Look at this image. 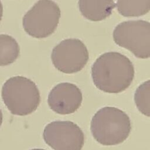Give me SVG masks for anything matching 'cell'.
Wrapping results in <instances>:
<instances>
[{
  "mask_svg": "<svg viewBox=\"0 0 150 150\" xmlns=\"http://www.w3.org/2000/svg\"><path fill=\"white\" fill-rule=\"evenodd\" d=\"M113 39L139 59L150 56V23L143 20L125 21L119 23L113 32Z\"/></svg>",
  "mask_w": 150,
  "mask_h": 150,
  "instance_id": "obj_5",
  "label": "cell"
},
{
  "mask_svg": "<svg viewBox=\"0 0 150 150\" xmlns=\"http://www.w3.org/2000/svg\"><path fill=\"white\" fill-rule=\"evenodd\" d=\"M82 100V93L77 86L70 83H61L51 90L47 103L54 112L65 115L75 112L81 106Z\"/></svg>",
  "mask_w": 150,
  "mask_h": 150,
  "instance_id": "obj_8",
  "label": "cell"
},
{
  "mask_svg": "<svg viewBox=\"0 0 150 150\" xmlns=\"http://www.w3.org/2000/svg\"><path fill=\"white\" fill-rule=\"evenodd\" d=\"M30 150H45L44 149H40V148H35V149H32Z\"/></svg>",
  "mask_w": 150,
  "mask_h": 150,
  "instance_id": "obj_15",
  "label": "cell"
},
{
  "mask_svg": "<svg viewBox=\"0 0 150 150\" xmlns=\"http://www.w3.org/2000/svg\"><path fill=\"white\" fill-rule=\"evenodd\" d=\"M61 12L52 0H39L25 14L23 28L30 36L45 38L53 34L59 23Z\"/></svg>",
  "mask_w": 150,
  "mask_h": 150,
  "instance_id": "obj_4",
  "label": "cell"
},
{
  "mask_svg": "<svg viewBox=\"0 0 150 150\" xmlns=\"http://www.w3.org/2000/svg\"><path fill=\"white\" fill-rule=\"evenodd\" d=\"M88 52L84 43L78 39H66L52 50L51 60L59 71L73 74L81 71L88 60Z\"/></svg>",
  "mask_w": 150,
  "mask_h": 150,
  "instance_id": "obj_6",
  "label": "cell"
},
{
  "mask_svg": "<svg viewBox=\"0 0 150 150\" xmlns=\"http://www.w3.org/2000/svg\"><path fill=\"white\" fill-rule=\"evenodd\" d=\"M20 47L11 36L0 34V66L13 63L19 57Z\"/></svg>",
  "mask_w": 150,
  "mask_h": 150,
  "instance_id": "obj_10",
  "label": "cell"
},
{
  "mask_svg": "<svg viewBox=\"0 0 150 150\" xmlns=\"http://www.w3.org/2000/svg\"><path fill=\"white\" fill-rule=\"evenodd\" d=\"M135 70L130 60L118 52H110L98 57L91 67L96 87L108 93H119L129 87Z\"/></svg>",
  "mask_w": 150,
  "mask_h": 150,
  "instance_id": "obj_1",
  "label": "cell"
},
{
  "mask_svg": "<svg viewBox=\"0 0 150 150\" xmlns=\"http://www.w3.org/2000/svg\"><path fill=\"white\" fill-rule=\"evenodd\" d=\"M2 120H3V115H2V112L0 109V127L2 125Z\"/></svg>",
  "mask_w": 150,
  "mask_h": 150,
  "instance_id": "obj_14",
  "label": "cell"
},
{
  "mask_svg": "<svg viewBox=\"0 0 150 150\" xmlns=\"http://www.w3.org/2000/svg\"><path fill=\"white\" fill-rule=\"evenodd\" d=\"M43 137L54 150H81L84 143L81 129L70 121H55L47 124Z\"/></svg>",
  "mask_w": 150,
  "mask_h": 150,
  "instance_id": "obj_7",
  "label": "cell"
},
{
  "mask_svg": "<svg viewBox=\"0 0 150 150\" xmlns=\"http://www.w3.org/2000/svg\"><path fill=\"white\" fill-rule=\"evenodd\" d=\"M1 97L9 111L20 116L34 112L40 102V93L36 84L21 76L12 77L5 82Z\"/></svg>",
  "mask_w": 150,
  "mask_h": 150,
  "instance_id": "obj_3",
  "label": "cell"
},
{
  "mask_svg": "<svg viewBox=\"0 0 150 150\" xmlns=\"http://www.w3.org/2000/svg\"><path fill=\"white\" fill-rule=\"evenodd\" d=\"M119 13L125 17H137L146 14L150 10V0H117Z\"/></svg>",
  "mask_w": 150,
  "mask_h": 150,
  "instance_id": "obj_11",
  "label": "cell"
},
{
  "mask_svg": "<svg viewBox=\"0 0 150 150\" xmlns=\"http://www.w3.org/2000/svg\"><path fill=\"white\" fill-rule=\"evenodd\" d=\"M149 97L150 80L141 84L136 90L134 94V101L138 110L144 115L149 117Z\"/></svg>",
  "mask_w": 150,
  "mask_h": 150,
  "instance_id": "obj_12",
  "label": "cell"
},
{
  "mask_svg": "<svg viewBox=\"0 0 150 150\" xmlns=\"http://www.w3.org/2000/svg\"><path fill=\"white\" fill-rule=\"evenodd\" d=\"M91 131L98 143L111 146L123 142L131 130L129 117L123 111L113 107L98 110L91 121Z\"/></svg>",
  "mask_w": 150,
  "mask_h": 150,
  "instance_id": "obj_2",
  "label": "cell"
},
{
  "mask_svg": "<svg viewBox=\"0 0 150 150\" xmlns=\"http://www.w3.org/2000/svg\"><path fill=\"white\" fill-rule=\"evenodd\" d=\"M81 15L91 21H101L110 16L115 4L114 0H79Z\"/></svg>",
  "mask_w": 150,
  "mask_h": 150,
  "instance_id": "obj_9",
  "label": "cell"
},
{
  "mask_svg": "<svg viewBox=\"0 0 150 150\" xmlns=\"http://www.w3.org/2000/svg\"><path fill=\"white\" fill-rule=\"evenodd\" d=\"M2 15H3V6H2V4L0 0V22L1 21Z\"/></svg>",
  "mask_w": 150,
  "mask_h": 150,
  "instance_id": "obj_13",
  "label": "cell"
}]
</instances>
